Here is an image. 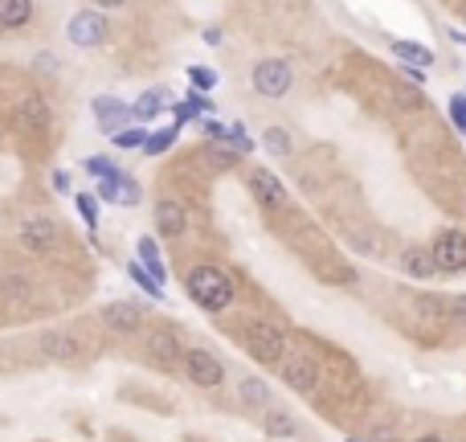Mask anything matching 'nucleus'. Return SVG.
I'll return each mask as SVG.
<instances>
[{
	"label": "nucleus",
	"mask_w": 466,
	"mask_h": 442,
	"mask_svg": "<svg viewBox=\"0 0 466 442\" xmlns=\"http://www.w3.org/2000/svg\"><path fill=\"white\" fill-rule=\"evenodd\" d=\"M184 287H189L192 299L201 307H209V312H225V307L233 304V283L221 266H192Z\"/></svg>",
	"instance_id": "obj_1"
},
{
	"label": "nucleus",
	"mask_w": 466,
	"mask_h": 442,
	"mask_svg": "<svg viewBox=\"0 0 466 442\" xmlns=\"http://www.w3.org/2000/svg\"><path fill=\"white\" fill-rule=\"evenodd\" d=\"M430 254H434L438 271H446V274L466 271V233H458V230L438 233V242L430 246Z\"/></svg>",
	"instance_id": "obj_2"
},
{
	"label": "nucleus",
	"mask_w": 466,
	"mask_h": 442,
	"mask_svg": "<svg viewBox=\"0 0 466 442\" xmlns=\"http://www.w3.org/2000/svg\"><path fill=\"white\" fill-rule=\"evenodd\" d=\"M291 83H295V74H291V66H286V62H278V58L254 66V91H258V95L283 99L286 91H291Z\"/></svg>",
	"instance_id": "obj_3"
},
{
	"label": "nucleus",
	"mask_w": 466,
	"mask_h": 442,
	"mask_svg": "<svg viewBox=\"0 0 466 442\" xmlns=\"http://www.w3.org/2000/svg\"><path fill=\"white\" fill-rule=\"evenodd\" d=\"M66 37H70V45H78V50H95V45H103V37H106L103 12H74L70 25H66Z\"/></svg>",
	"instance_id": "obj_4"
},
{
	"label": "nucleus",
	"mask_w": 466,
	"mask_h": 442,
	"mask_svg": "<svg viewBox=\"0 0 466 442\" xmlns=\"http://www.w3.org/2000/svg\"><path fill=\"white\" fill-rule=\"evenodd\" d=\"M283 344H286L283 328L266 324V320H254V324H250V352H254L262 365H275V360L283 357Z\"/></svg>",
	"instance_id": "obj_5"
},
{
	"label": "nucleus",
	"mask_w": 466,
	"mask_h": 442,
	"mask_svg": "<svg viewBox=\"0 0 466 442\" xmlns=\"http://www.w3.org/2000/svg\"><path fill=\"white\" fill-rule=\"evenodd\" d=\"M184 368H189V377L197 381V385H205V390H213V385L225 381L221 360L213 357V352H205V348H189V352H184Z\"/></svg>",
	"instance_id": "obj_6"
},
{
	"label": "nucleus",
	"mask_w": 466,
	"mask_h": 442,
	"mask_svg": "<svg viewBox=\"0 0 466 442\" xmlns=\"http://www.w3.org/2000/svg\"><path fill=\"white\" fill-rule=\"evenodd\" d=\"M53 242H58V225H53V217H45V213H29V217L21 221V246L25 250H53Z\"/></svg>",
	"instance_id": "obj_7"
},
{
	"label": "nucleus",
	"mask_w": 466,
	"mask_h": 442,
	"mask_svg": "<svg viewBox=\"0 0 466 442\" xmlns=\"http://www.w3.org/2000/svg\"><path fill=\"white\" fill-rule=\"evenodd\" d=\"M98 197L111 201V205H136V201H139V185L128 177V172L111 169L106 177H98Z\"/></svg>",
	"instance_id": "obj_8"
},
{
	"label": "nucleus",
	"mask_w": 466,
	"mask_h": 442,
	"mask_svg": "<svg viewBox=\"0 0 466 442\" xmlns=\"http://www.w3.org/2000/svg\"><path fill=\"white\" fill-rule=\"evenodd\" d=\"M95 119H98V127H103V131L119 136V127L131 119V107L123 103V99H115V95H98L95 99Z\"/></svg>",
	"instance_id": "obj_9"
},
{
	"label": "nucleus",
	"mask_w": 466,
	"mask_h": 442,
	"mask_svg": "<svg viewBox=\"0 0 466 442\" xmlns=\"http://www.w3.org/2000/svg\"><path fill=\"white\" fill-rule=\"evenodd\" d=\"M250 189H254V197L262 201V205H270V209L286 205V189L278 185V177H275V172H266V169L250 172Z\"/></svg>",
	"instance_id": "obj_10"
},
{
	"label": "nucleus",
	"mask_w": 466,
	"mask_h": 442,
	"mask_svg": "<svg viewBox=\"0 0 466 442\" xmlns=\"http://www.w3.org/2000/svg\"><path fill=\"white\" fill-rule=\"evenodd\" d=\"M103 324L115 328V332H136L144 324V312L136 304H111V307H103Z\"/></svg>",
	"instance_id": "obj_11"
},
{
	"label": "nucleus",
	"mask_w": 466,
	"mask_h": 442,
	"mask_svg": "<svg viewBox=\"0 0 466 442\" xmlns=\"http://www.w3.org/2000/svg\"><path fill=\"white\" fill-rule=\"evenodd\" d=\"M156 230L164 233V238H181L184 233V205H176V201H159L156 205Z\"/></svg>",
	"instance_id": "obj_12"
},
{
	"label": "nucleus",
	"mask_w": 466,
	"mask_h": 442,
	"mask_svg": "<svg viewBox=\"0 0 466 442\" xmlns=\"http://www.w3.org/2000/svg\"><path fill=\"white\" fill-rule=\"evenodd\" d=\"M401 271L409 274V279H430V274L438 271L430 246H409V250L401 254Z\"/></svg>",
	"instance_id": "obj_13"
},
{
	"label": "nucleus",
	"mask_w": 466,
	"mask_h": 442,
	"mask_svg": "<svg viewBox=\"0 0 466 442\" xmlns=\"http://www.w3.org/2000/svg\"><path fill=\"white\" fill-rule=\"evenodd\" d=\"M286 385L291 390H299V393H311L315 390V365H311L307 357H295V360H286Z\"/></svg>",
	"instance_id": "obj_14"
},
{
	"label": "nucleus",
	"mask_w": 466,
	"mask_h": 442,
	"mask_svg": "<svg viewBox=\"0 0 466 442\" xmlns=\"http://www.w3.org/2000/svg\"><path fill=\"white\" fill-rule=\"evenodd\" d=\"M33 17V0H0V25L4 29H21Z\"/></svg>",
	"instance_id": "obj_15"
},
{
	"label": "nucleus",
	"mask_w": 466,
	"mask_h": 442,
	"mask_svg": "<svg viewBox=\"0 0 466 442\" xmlns=\"http://www.w3.org/2000/svg\"><path fill=\"white\" fill-rule=\"evenodd\" d=\"M392 53H397L405 66H417V70H422V66H434V53L417 42H392Z\"/></svg>",
	"instance_id": "obj_16"
},
{
	"label": "nucleus",
	"mask_w": 466,
	"mask_h": 442,
	"mask_svg": "<svg viewBox=\"0 0 466 442\" xmlns=\"http://www.w3.org/2000/svg\"><path fill=\"white\" fill-rule=\"evenodd\" d=\"M148 352L156 360H168V365H172V360L181 357V344H176L172 332H151V336H148Z\"/></svg>",
	"instance_id": "obj_17"
},
{
	"label": "nucleus",
	"mask_w": 466,
	"mask_h": 442,
	"mask_svg": "<svg viewBox=\"0 0 466 442\" xmlns=\"http://www.w3.org/2000/svg\"><path fill=\"white\" fill-rule=\"evenodd\" d=\"M139 258H144V266H148L151 279L164 287V263H159V250H156V242H151V238H139Z\"/></svg>",
	"instance_id": "obj_18"
},
{
	"label": "nucleus",
	"mask_w": 466,
	"mask_h": 442,
	"mask_svg": "<svg viewBox=\"0 0 466 442\" xmlns=\"http://www.w3.org/2000/svg\"><path fill=\"white\" fill-rule=\"evenodd\" d=\"M21 123L50 127V107H45V99H25V103H21Z\"/></svg>",
	"instance_id": "obj_19"
},
{
	"label": "nucleus",
	"mask_w": 466,
	"mask_h": 442,
	"mask_svg": "<svg viewBox=\"0 0 466 442\" xmlns=\"http://www.w3.org/2000/svg\"><path fill=\"white\" fill-rule=\"evenodd\" d=\"M237 160H242V156H237L233 147H217V144H209V147H205V164H209V169H217V172L233 169Z\"/></svg>",
	"instance_id": "obj_20"
},
{
	"label": "nucleus",
	"mask_w": 466,
	"mask_h": 442,
	"mask_svg": "<svg viewBox=\"0 0 466 442\" xmlns=\"http://www.w3.org/2000/svg\"><path fill=\"white\" fill-rule=\"evenodd\" d=\"M159 107H164V91H148V95H139V103L131 107V119H156Z\"/></svg>",
	"instance_id": "obj_21"
},
{
	"label": "nucleus",
	"mask_w": 466,
	"mask_h": 442,
	"mask_svg": "<svg viewBox=\"0 0 466 442\" xmlns=\"http://www.w3.org/2000/svg\"><path fill=\"white\" fill-rule=\"evenodd\" d=\"M242 401H245V406H270V390H266V381L245 377L242 381Z\"/></svg>",
	"instance_id": "obj_22"
},
{
	"label": "nucleus",
	"mask_w": 466,
	"mask_h": 442,
	"mask_svg": "<svg viewBox=\"0 0 466 442\" xmlns=\"http://www.w3.org/2000/svg\"><path fill=\"white\" fill-rule=\"evenodd\" d=\"M266 434H275V438H295V422L286 418L283 410H270L266 414Z\"/></svg>",
	"instance_id": "obj_23"
},
{
	"label": "nucleus",
	"mask_w": 466,
	"mask_h": 442,
	"mask_svg": "<svg viewBox=\"0 0 466 442\" xmlns=\"http://www.w3.org/2000/svg\"><path fill=\"white\" fill-rule=\"evenodd\" d=\"M42 348H45V352H50V357H58V360H70V357H78L74 340H66V336H45V340H42Z\"/></svg>",
	"instance_id": "obj_24"
},
{
	"label": "nucleus",
	"mask_w": 466,
	"mask_h": 442,
	"mask_svg": "<svg viewBox=\"0 0 466 442\" xmlns=\"http://www.w3.org/2000/svg\"><path fill=\"white\" fill-rule=\"evenodd\" d=\"M172 144H176V127H168V131H156V136H148L144 152H148V156H164V152H168Z\"/></svg>",
	"instance_id": "obj_25"
},
{
	"label": "nucleus",
	"mask_w": 466,
	"mask_h": 442,
	"mask_svg": "<svg viewBox=\"0 0 466 442\" xmlns=\"http://www.w3.org/2000/svg\"><path fill=\"white\" fill-rule=\"evenodd\" d=\"M128 274H131V279H136V283H139V287H144V291H148V295H151V299H159V295H164V287H159V283H156V279H151V274H148V271H144V266H139V263H131V266H128Z\"/></svg>",
	"instance_id": "obj_26"
},
{
	"label": "nucleus",
	"mask_w": 466,
	"mask_h": 442,
	"mask_svg": "<svg viewBox=\"0 0 466 442\" xmlns=\"http://www.w3.org/2000/svg\"><path fill=\"white\" fill-rule=\"evenodd\" d=\"M189 78L197 91H213L217 86V70H209V66H189Z\"/></svg>",
	"instance_id": "obj_27"
},
{
	"label": "nucleus",
	"mask_w": 466,
	"mask_h": 442,
	"mask_svg": "<svg viewBox=\"0 0 466 442\" xmlns=\"http://www.w3.org/2000/svg\"><path fill=\"white\" fill-rule=\"evenodd\" d=\"M266 147H270L275 156H286V152H291V136H286L283 127H270V131H266Z\"/></svg>",
	"instance_id": "obj_28"
},
{
	"label": "nucleus",
	"mask_w": 466,
	"mask_h": 442,
	"mask_svg": "<svg viewBox=\"0 0 466 442\" xmlns=\"http://www.w3.org/2000/svg\"><path fill=\"white\" fill-rule=\"evenodd\" d=\"M78 209H82V221H86V225L95 230V225H98V201L90 197V193H82V197H78Z\"/></svg>",
	"instance_id": "obj_29"
},
{
	"label": "nucleus",
	"mask_w": 466,
	"mask_h": 442,
	"mask_svg": "<svg viewBox=\"0 0 466 442\" xmlns=\"http://www.w3.org/2000/svg\"><path fill=\"white\" fill-rule=\"evenodd\" d=\"M450 123H454L458 131L466 136V99H462V95H454V99H450Z\"/></svg>",
	"instance_id": "obj_30"
},
{
	"label": "nucleus",
	"mask_w": 466,
	"mask_h": 442,
	"mask_svg": "<svg viewBox=\"0 0 466 442\" xmlns=\"http://www.w3.org/2000/svg\"><path fill=\"white\" fill-rule=\"evenodd\" d=\"M115 144L119 147H144V144H148V131H144V127H136V131H119Z\"/></svg>",
	"instance_id": "obj_31"
},
{
	"label": "nucleus",
	"mask_w": 466,
	"mask_h": 442,
	"mask_svg": "<svg viewBox=\"0 0 466 442\" xmlns=\"http://www.w3.org/2000/svg\"><path fill=\"white\" fill-rule=\"evenodd\" d=\"M450 316H454V320H466V299H454V304H450Z\"/></svg>",
	"instance_id": "obj_32"
},
{
	"label": "nucleus",
	"mask_w": 466,
	"mask_h": 442,
	"mask_svg": "<svg viewBox=\"0 0 466 442\" xmlns=\"http://www.w3.org/2000/svg\"><path fill=\"white\" fill-rule=\"evenodd\" d=\"M53 189H58V193H66V189H70V180H66V172H53Z\"/></svg>",
	"instance_id": "obj_33"
},
{
	"label": "nucleus",
	"mask_w": 466,
	"mask_h": 442,
	"mask_svg": "<svg viewBox=\"0 0 466 442\" xmlns=\"http://www.w3.org/2000/svg\"><path fill=\"white\" fill-rule=\"evenodd\" d=\"M205 42L217 45V42H221V29H217V25H209V29H205Z\"/></svg>",
	"instance_id": "obj_34"
},
{
	"label": "nucleus",
	"mask_w": 466,
	"mask_h": 442,
	"mask_svg": "<svg viewBox=\"0 0 466 442\" xmlns=\"http://www.w3.org/2000/svg\"><path fill=\"white\" fill-rule=\"evenodd\" d=\"M98 9H119V4H128V0H95Z\"/></svg>",
	"instance_id": "obj_35"
},
{
	"label": "nucleus",
	"mask_w": 466,
	"mask_h": 442,
	"mask_svg": "<svg viewBox=\"0 0 466 442\" xmlns=\"http://www.w3.org/2000/svg\"><path fill=\"white\" fill-rule=\"evenodd\" d=\"M414 442H446V438H438V434H422V438H414Z\"/></svg>",
	"instance_id": "obj_36"
},
{
	"label": "nucleus",
	"mask_w": 466,
	"mask_h": 442,
	"mask_svg": "<svg viewBox=\"0 0 466 442\" xmlns=\"http://www.w3.org/2000/svg\"><path fill=\"white\" fill-rule=\"evenodd\" d=\"M348 442H361V438H348Z\"/></svg>",
	"instance_id": "obj_37"
},
{
	"label": "nucleus",
	"mask_w": 466,
	"mask_h": 442,
	"mask_svg": "<svg viewBox=\"0 0 466 442\" xmlns=\"http://www.w3.org/2000/svg\"><path fill=\"white\" fill-rule=\"evenodd\" d=\"M462 17H466V12H462Z\"/></svg>",
	"instance_id": "obj_38"
}]
</instances>
